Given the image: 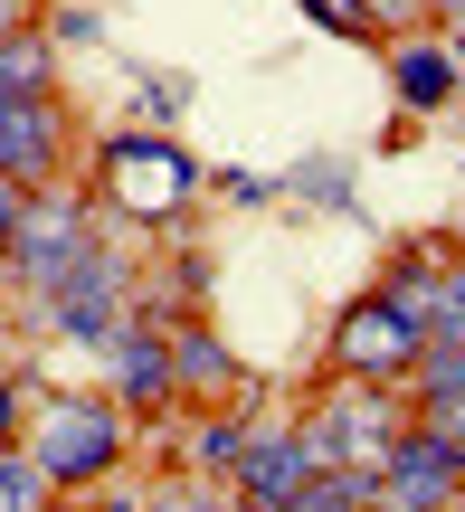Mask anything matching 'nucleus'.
<instances>
[{
  "label": "nucleus",
  "instance_id": "f257e3e1",
  "mask_svg": "<svg viewBox=\"0 0 465 512\" xmlns=\"http://www.w3.org/2000/svg\"><path fill=\"white\" fill-rule=\"evenodd\" d=\"M124 437H133V408L124 399H38V418H29V456H38V475H48L57 494L114 475Z\"/></svg>",
  "mask_w": 465,
  "mask_h": 512
},
{
  "label": "nucleus",
  "instance_id": "f03ea898",
  "mask_svg": "<svg viewBox=\"0 0 465 512\" xmlns=\"http://www.w3.org/2000/svg\"><path fill=\"white\" fill-rule=\"evenodd\" d=\"M86 247H95V238H86V200H76L67 181H48V190L19 200V228H10V256H0V266H10V285L38 304V294L67 285V266H76Z\"/></svg>",
  "mask_w": 465,
  "mask_h": 512
},
{
  "label": "nucleus",
  "instance_id": "7ed1b4c3",
  "mask_svg": "<svg viewBox=\"0 0 465 512\" xmlns=\"http://www.w3.org/2000/svg\"><path fill=\"white\" fill-rule=\"evenodd\" d=\"M399 427H409L399 380H352V389H333V399L314 408V427H295V437H304L314 465H380Z\"/></svg>",
  "mask_w": 465,
  "mask_h": 512
},
{
  "label": "nucleus",
  "instance_id": "20e7f679",
  "mask_svg": "<svg viewBox=\"0 0 465 512\" xmlns=\"http://www.w3.org/2000/svg\"><path fill=\"white\" fill-rule=\"evenodd\" d=\"M418 351H428V323H418L399 294H361V304L333 323V361L352 370V380H399L409 389Z\"/></svg>",
  "mask_w": 465,
  "mask_h": 512
},
{
  "label": "nucleus",
  "instance_id": "39448f33",
  "mask_svg": "<svg viewBox=\"0 0 465 512\" xmlns=\"http://www.w3.org/2000/svg\"><path fill=\"white\" fill-rule=\"evenodd\" d=\"M380 503L390 512H437V503H465V437L409 418L380 456Z\"/></svg>",
  "mask_w": 465,
  "mask_h": 512
},
{
  "label": "nucleus",
  "instance_id": "423d86ee",
  "mask_svg": "<svg viewBox=\"0 0 465 512\" xmlns=\"http://www.w3.org/2000/svg\"><path fill=\"white\" fill-rule=\"evenodd\" d=\"M380 294H399V304L428 323V342H465V256H447L437 238H418L399 256V266L380 275Z\"/></svg>",
  "mask_w": 465,
  "mask_h": 512
},
{
  "label": "nucleus",
  "instance_id": "0eeeda50",
  "mask_svg": "<svg viewBox=\"0 0 465 512\" xmlns=\"http://www.w3.org/2000/svg\"><path fill=\"white\" fill-rule=\"evenodd\" d=\"M67 171V114L57 95H0V181L48 190Z\"/></svg>",
  "mask_w": 465,
  "mask_h": 512
},
{
  "label": "nucleus",
  "instance_id": "6e6552de",
  "mask_svg": "<svg viewBox=\"0 0 465 512\" xmlns=\"http://www.w3.org/2000/svg\"><path fill=\"white\" fill-rule=\"evenodd\" d=\"M105 171H114V200H133L143 219H152V209H181L190 190H200V162L171 152L162 133H114V143H105Z\"/></svg>",
  "mask_w": 465,
  "mask_h": 512
},
{
  "label": "nucleus",
  "instance_id": "1a4fd4ad",
  "mask_svg": "<svg viewBox=\"0 0 465 512\" xmlns=\"http://www.w3.org/2000/svg\"><path fill=\"white\" fill-rule=\"evenodd\" d=\"M105 361H114V399H124V408L181 399V380H171V332L152 323V313H124V332L105 342Z\"/></svg>",
  "mask_w": 465,
  "mask_h": 512
},
{
  "label": "nucleus",
  "instance_id": "9d476101",
  "mask_svg": "<svg viewBox=\"0 0 465 512\" xmlns=\"http://www.w3.org/2000/svg\"><path fill=\"white\" fill-rule=\"evenodd\" d=\"M304 475H314L304 437H285V427H257V446L228 465V494H238V503H266V512H295V503H304Z\"/></svg>",
  "mask_w": 465,
  "mask_h": 512
},
{
  "label": "nucleus",
  "instance_id": "9b49d317",
  "mask_svg": "<svg viewBox=\"0 0 465 512\" xmlns=\"http://www.w3.org/2000/svg\"><path fill=\"white\" fill-rule=\"evenodd\" d=\"M171 380H181V399H200V408H228V399H247V380H238V361H228V342L209 323H190V313H171Z\"/></svg>",
  "mask_w": 465,
  "mask_h": 512
},
{
  "label": "nucleus",
  "instance_id": "f8f14e48",
  "mask_svg": "<svg viewBox=\"0 0 465 512\" xmlns=\"http://www.w3.org/2000/svg\"><path fill=\"white\" fill-rule=\"evenodd\" d=\"M456 86H465L456 48H437V38H399V48H390V95H399V114H447Z\"/></svg>",
  "mask_w": 465,
  "mask_h": 512
},
{
  "label": "nucleus",
  "instance_id": "ddd939ff",
  "mask_svg": "<svg viewBox=\"0 0 465 512\" xmlns=\"http://www.w3.org/2000/svg\"><path fill=\"white\" fill-rule=\"evenodd\" d=\"M0 95H57V38L38 29V10L0 29Z\"/></svg>",
  "mask_w": 465,
  "mask_h": 512
},
{
  "label": "nucleus",
  "instance_id": "4468645a",
  "mask_svg": "<svg viewBox=\"0 0 465 512\" xmlns=\"http://www.w3.org/2000/svg\"><path fill=\"white\" fill-rule=\"evenodd\" d=\"M247 446H257V418H247V399H228L219 418L200 427V446H190V456H200V475H228V465H238Z\"/></svg>",
  "mask_w": 465,
  "mask_h": 512
},
{
  "label": "nucleus",
  "instance_id": "2eb2a0df",
  "mask_svg": "<svg viewBox=\"0 0 465 512\" xmlns=\"http://www.w3.org/2000/svg\"><path fill=\"white\" fill-rule=\"evenodd\" d=\"M48 494H57V484L38 475V456H29V446H10V456H0V512H38Z\"/></svg>",
  "mask_w": 465,
  "mask_h": 512
},
{
  "label": "nucleus",
  "instance_id": "dca6fc26",
  "mask_svg": "<svg viewBox=\"0 0 465 512\" xmlns=\"http://www.w3.org/2000/svg\"><path fill=\"white\" fill-rule=\"evenodd\" d=\"M285 190H295V200H323V209H352V181H342V162H304Z\"/></svg>",
  "mask_w": 465,
  "mask_h": 512
},
{
  "label": "nucleus",
  "instance_id": "f3484780",
  "mask_svg": "<svg viewBox=\"0 0 465 512\" xmlns=\"http://www.w3.org/2000/svg\"><path fill=\"white\" fill-rule=\"evenodd\" d=\"M304 19H314V29H333V38H371V10H361V0H295Z\"/></svg>",
  "mask_w": 465,
  "mask_h": 512
},
{
  "label": "nucleus",
  "instance_id": "a211bd4d",
  "mask_svg": "<svg viewBox=\"0 0 465 512\" xmlns=\"http://www.w3.org/2000/svg\"><path fill=\"white\" fill-rule=\"evenodd\" d=\"M38 29H48L57 48H95V38H105V29H95L86 10H38Z\"/></svg>",
  "mask_w": 465,
  "mask_h": 512
},
{
  "label": "nucleus",
  "instance_id": "6ab92c4d",
  "mask_svg": "<svg viewBox=\"0 0 465 512\" xmlns=\"http://www.w3.org/2000/svg\"><path fill=\"white\" fill-rule=\"evenodd\" d=\"M200 294H209V256H181V266H171V313H190ZM171 313H162V323H171Z\"/></svg>",
  "mask_w": 465,
  "mask_h": 512
},
{
  "label": "nucleus",
  "instance_id": "aec40b11",
  "mask_svg": "<svg viewBox=\"0 0 465 512\" xmlns=\"http://www.w3.org/2000/svg\"><path fill=\"white\" fill-rule=\"evenodd\" d=\"M361 10H371V29H380V19H399V29H409V19H437V0H361Z\"/></svg>",
  "mask_w": 465,
  "mask_h": 512
},
{
  "label": "nucleus",
  "instance_id": "412c9836",
  "mask_svg": "<svg viewBox=\"0 0 465 512\" xmlns=\"http://www.w3.org/2000/svg\"><path fill=\"white\" fill-rule=\"evenodd\" d=\"M19 427H29V399H19V389H0V456L19 446Z\"/></svg>",
  "mask_w": 465,
  "mask_h": 512
},
{
  "label": "nucleus",
  "instance_id": "4be33fe9",
  "mask_svg": "<svg viewBox=\"0 0 465 512\" xmlns=\"http://www.w3.org/2000/svg\"><path fill=\"white\" fill-rule=\"evenodd\" d=\"M19 19H29V0H0V29H19Z\"/></svg>",
  "mask_w": 465,
  "mask_h": 512
},
{
  "label": "nucleus",
  "instance_id": "5701e85b",
  "mask_svg": "<svg viewBox=\"0 0 465 512\" xmlns=\"http://www.w3.org/2000/svg\"><path fill=\"white\" fill-rule=\"evenodd\" d=\"M456 10H465V0H437V19H456Z\"/></svg>",
  "mask_w": 465,
  "mask_h": 512
},
{
  "label": "nucleus",
  "instance_id": "b1692460",
  "mask_svg": "<svg viewBox=\"0 0 465 512\" xmlns=\"http://www.w3.org/2000/svg\"><path fill=\"white\" fill-rule=\"evenodd\" d=\"M456 67H465V29H456Z\"/></svg>",
  "mask_w": 465,
  "mask_h": 512
}]
</instances>
